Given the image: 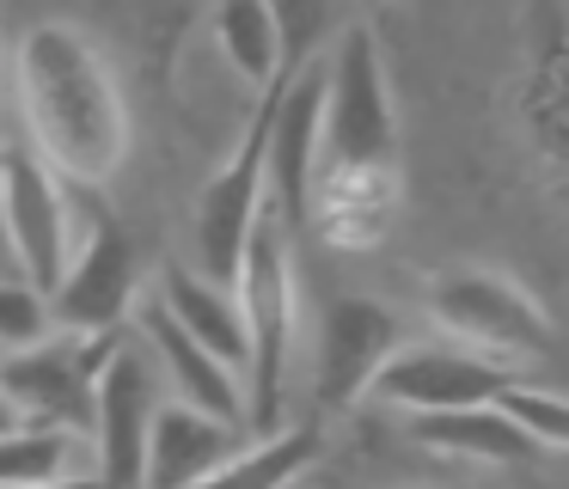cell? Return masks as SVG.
Masks as SVG:
<instances>
[{"instance_id": "obj_1", "label": "cell", "mask_w": 569, "mask_h": 489, "mask_svg": "<svg viewBox=\"0 0 569 489\" xmlns=\"http://www.w3.org/2000/svg\"><path fill=\"white\" fill-rule=\"evenodd\" d=\"M7 110L74 190H99L129 159V104L111 61L74 24H31L7 61Z\"/></svg>"}, {"instance_id": "obj_2", "label": "cell", "mask_w": 569, "mask_h": 489, "mask_svg": "<svg viewBox=\"0 0 569 489\" xmlns=\"http://www.w3.org/2000/svg\"><path fill=\"white\" fill-rule=\"evenodd\" d=\"M92 214H99V190H74V183L56 178L43 166V153L26 141V129L13 122V110H7V122H0V244H7V276L31 281L50 300Z\"/></svg>"}, {"instance_id": "obj_3", "label": "cell", "mask_w": 569, "mask_h": 489, "mask_svg": "<svg viewBox=\"0 0 569 489\" xmlns=\"http://www.w3.org/2000/svg\"><path fill=\"white\" fill-rule=\"evenodd\" d=\"M233 306H239V330H246V373H239L246 428L251 440H263L276 435L288 355H295V232L270 214V202H263L258 227H251L246 251H239Z\"/></svg>"}, {"instance_id": "obj_4", "label": "cell", "mask_w": 569, "mask_h": 489, "mask_svg": "<svg viewBox=\"0 0 569 489\" xmlns=\"http://www.w3.org/2000/svg\"><path fill=\"white\" fill-rule=\"evenodd\" d=\"M398 122L392 86L368 24H343L337 49L325 56V129H319V171H392ZM312 171V178H319Z\"/></svg>"}, {"instance_id": "obj_5", "label": "cell", "mask_w": 569, "mask_h": 489, "mask_svg": "<svg viewBox=\"0 0 569 489\" xmlns=\"http://www.w3.org/2000/svg\"><path fill=\"white\" fill-rule=\"evenodd\" d=\"M429 312L447 330V342L515 367V373L527 361H545L557 342L551 312L502 269H441L429 281Z\"/></svg>"}, {"instance_id": "obj_6", "label": "cell", "mask_w": 569, "mask_h": 489, "mask_svg": "<svg viewBox=\"0 0 569 489\" xmlns=\"http://www.w3.org/2000/svg\"><path fill=\"white\" fill-rule=\"evenodd\" d=\"M129 330H104V337H74V330H50L31 349L0 355V398L13 403L26 428H62V435L87 440L92 428V391L99 373Z\"/></svg>"}, {"instance_id": "obj_7", "label": "cell", "mask_w": 569, "mask_h": 489, "mask_svg": "<svg viewBox=\"0 0 569 489\" xmlns=\"http://www.w3.org/2000/svg\"><path fill=\"white\" fill-rule=\"evenodd\" d=\"M166 403V379L153 367V355L136 342V330L123 337V349L104 361L99 391H92V483L99 489H141V465H148V428Z\"/></svg>"}, {"instance_id": "obj_8", "label": "cell", "mask_w": 569, "mask_h": 489, "mask_svg": "<svg viewBox=\"0 0 569 489\" xmlns=\"http://www.w3.org/2000/svg\"><path fill=\"white\" fill-rule=\"evenodd\" d=\"M136 306H141L136 244H129V232L99 208V214L87 220V232H80L56 293H50V325L74 330V337H104V330H129Z\"/></svg>"}, {"instance_id": "obj_9", "label": "cell", "mask_w": 569, "mask_h": 489, "mask_svg": "<svg viewBox=\"0 0 569 489\" xmlns=\"http://www.w3.org/2000/svg\"><path fill=\"white\" fill-rule=\"evenodd\" d=\"M515 367L483 361V355L459 349V342H398L392 361L373 373V398L392 403L405 416H447V410H483L515 386Z\"/></svg>"}, {"instance_id": "obj_10", "label": "cell", "mask_w": 569, "mask_h": 489, "mask_svg": "<svg viewBox=\"0 0 569 489\" xmlns=\"http://www.w3.org/2000/svg\"><path fill=\"white\" fill-rule=\"evenodd\" d=\"M263 129H270V98H258L246 134H239L233 159L209 178L197 202V276L214 281V288H233L239 251H246L251 227L263 214Z\"/></svg>"}, {"instance_id": "obj_11", "label": "cell", "mask_w": 569, "mask_h": 489, "mask_svg": "<svg viewBox=\"0 0 569 489\" xmlns=\"http://www.w3.org/2000/svg\"><path fill=\"white\" fill-rule=\"evenodd\" d=\"M398 342H405V337H398V325H392L386 306L356 300V293H343V300L325 306L319 349H312V391H319L325 410L356 403L361 391L373 386V373L392 361Z\"/></svg>"}, {"instance_id": "obj_12", "label": "cell", "mask_w": 569, "mask_h": 489, "mask_svg": "<svg viewBox=\"0 0 569 489\" xmlns=\"http://www.w3.org/2000/svg\"><path fill=\"white\" fill-rule=\"evenodd\" d=\"M129 330H136V342L153 355V367H160L166 398L184 403V410L214 416V422L246 428V386H239V373L214 361L202 342H190L184 330L172 325V312L153 300V293H141V306H136V318H129Z\"/></svg>"}, {"instance_id": "obj_13", "label": "cell", "mask_w": 569, "mask_h": 489, "mask_svg": "<svg viewBox=\"0 0 569 489\" xmlns=\"http://www.w3.org/2000/svg\"><path fill=\"white\" fill-rule=\"evenodd\" d=\"M239 428L214 422L202 410H184V403L166 398L160 416L148 428V465H141V489H197L221 471L239 452Z\"/></svg>"}, {"instance_id": "obj_14", "label": "cell", "mask_w": 569, "mask_h": 489, "mask_svg": "<svg viewBox=\"0 0 569 489\" xmlns=\"http://www.w3.org/2000/svg\"><path fill=\"white\" fill-rule=\"evenodd\" d=\"M153 300L172 312V325L184 330L190 342H202V349L214 355L221 367H233V373H246V330H239V306H233V288H214V281H202L197 269H160V288H153Z\"/></svg>"}, {"instance_id": "obj_15", "label": "cell", "mask_w": 569, "mask_h": 489, "mask_svg": "<svg viewBox=\"0 0 569 489\" xmlns=\"http://www.w3.org/2000/svg\"><path fill=\"white\" fill-rule=\"evenodd\" d=\"M417 440H429L435 452H453V459H483V465H527L539 459L532 440L515 422L496 416V403L483 410H447V416H410Z\"/></svg>"}, {"instance_id": "obj_16", "label": "cell", "mask_w": 569, "mask_h": 489, "mask_svg": "<svg viewBox=\"0 0 569 489\" xmlns=\"http://www.w3.org/2000/svg\"><path fill=\"white\" fill-rule=\"evenodd\" d=\"M214 31V49H221V61L239 73L246 86H258V92H270L276 73H288V56H282V19H276L270 7H258V0H246V7H221L209 19Z\"/></svg>"}, {"instance_id": "obj_17", "label": "cell", "mask_w": 569, "mask_h": 489, "mask_svg": "<svg viewBox=\"0 0 569 489\" xmlns=\"http://www.w3.org/2000/svg\"><path fill=\"white\" fill-rule=\"evenodd\" d=\"M92 452L80 435L62 428H7L0 435V489H38V483H62V477H92Z\"/></svg>"}, {"instance_id": "obj_18", "label": "cell", "mask_w": 569, "mask_h": 489, "mask_svg": "<svg viewBox=\"0 0 569 489\" xmlns=\"http://www.w3.org/2000/svg\"><path fill=\"white\" fill-rule=\"evenodd\" d=\"M312 459H319V435H312V428H276V435L239 447L233 459L197 489H288Z\"/></svg>"}, {"instance_id": "obj_19", "label": "cell", "mask_w": 569, "mask_h": 489, "mask_svg": "<svg viewBox=\"0 0 569 489\" xmlns=\"http://www.w3.org/2000/svg\"><path fill=\"white\" fill-rule=\"evenodd\" d=\"M496 416L515 422L520 435L532 440V452H563V440H569V410H563V398H557L551 386H527V379H515V386L496 398Z\"/></svg>"}, {"instance_id": "obj_20", "label": "cell", "mask_w": 569, "mask_h": 489, "mask_svg": "<svg viewBox=\"0 0 569 489\" xmlns=\"http://www.w3.org/2000/svg\"><path fill=\"white\" fill-rule=\"evenodd\" d=\"M50 300H43L31 281L19 276H0V355H13V349H31V342L50 337Z\"/></svg>"}, {"instance_id": "obj_21", "label": "cell", "mask_w": 569, "mask_h": 489, "mask_svg": "<svg viewBox=\"0 0 569 489\" xmlns=\"http://www.w3.org/2000/svg\"><path fill=\"white\" fill-rule=\"evenodd\" d=\"M38 489H99L92 477H62V483H38Z\"/></svg>"}, {"instance_id": "obj_22", "label": "cell", "mask_w": 569, "mask_h": 489, "mask_svg": "<svg viewBox=\"0 0 569 489\" xmlns=\"http://www.w3.org/2000/svg\"><path fill=\"white\" fill-rule=\"evenodd\" d=\"M0 122H7V49H0Z\"/></svg>"}, {"instance_id": "obj_23", "label": "cell", "mask_w": 569, "mask_h": 489, "mask_svg": "<svg viewBox=\"0 0 569 489\" xmlns=\"http://www.w3.org/2000/svg\"><path fill=\"white\" fill-rule=\"evenodd\" d=\"M7 428H19V416H13V403L0 398V435H7Z\"/></svg>"}]
</instances>
